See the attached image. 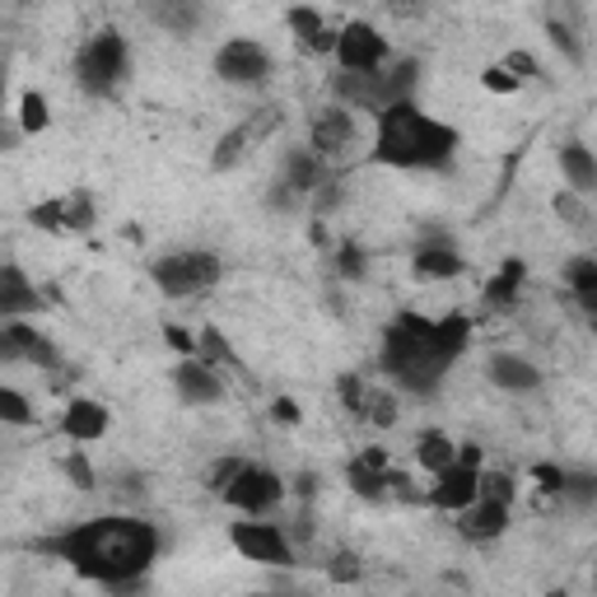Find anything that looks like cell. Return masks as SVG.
Instances as JSON below:
<instances>
[{
  "mask_svg": "<svg viewBox=\"0 0 597 597\" xmlns=\"http://www.w3.org/2000/svg\"><path fill=\"white\" fill-rule=\"evenodd\" d=\"M388 495L392 500H421V490H415V481L406 471H388Z\"/></svg>",
  "mask_w": 597,
  "mask_h": 597,
  "instance_id": "45",
  "label": "cell"
},
{
  "mask_svg": "<svg viewBox=\"0 0 597 597\" xmlns=\"http://www.w3.org/2000/svg\"><path fill=\"white\" fill-rule=\"evenodd\" d=\"M29 308H37V290L24 281V271L10 262L6 271H0V317H6V323H14V317L29 313Z\"/></svg>",
  "mask_w": 597,
  "mask_h": 597,
  "instance_id": "23",
  "label": "cell"
},
{
  "mask_svg": "<svg viewBox=\"0 0 597 597\" xmlns=\"http://www.w3.org/2000/svg\"><path fill=\"white\" fill-rule=\"evenodd\" d=\"M561 500L579 504V509L597 504V471H565V490H561Z\"/></svg>",
  "mask_w": 597,
  "mask_h": 597,
  "instance_id": "32",
  "label": "cell"
},
{
  "mask_svg": "<svg viewBox=\"0 0 597 597\" xmlns=\"http://www.w3.org/2000/svg\"><path fill=\"white\" fill-rule=\"evenodd\" d=\"M229 542H234V551L243 555V561H252V565H271V569L294 565V546H290V536H285L281 528H275V523H267V519L234 523V528H229Z\"/></svg>",
  "mask_w": 597,
  "mask_h": 597,
  "instance_id": "6",
  "label": "cell"
},
{
  "mask_svg": "<svg viewBox=\"0 0 597 597\" xmlns=\"http://www.w3.org/2000/svg\"><path fill=\"white\" fill-rule=\"evenodd\" d=\"M546 33H551V43L561 47L565 56H569V62H584V47H579V37H574V33L561 24V14H551V19H546Z\"/></svg>",
  "mask_w": 597,
  "mask_h": 597,
  "instance_id": "37",
  "label": "cell"
},
{
  "mask_svg": "<svg viewBox=\"0 0 597 597\" xmlns=\"http://www.w3.org/2000/svg\"><path fill=\"white\" fill-rule=\"evenodd\" d=\"M415 463H421L430 476H444L448 467H457V444L444 430H425L421 439H415Z\"/></svg>",
  "mask_w": 597,
  "mask_h": 597,
  "instance_id": "24",
  "label": "cell"
},
{
  "mask_svg": "<svg viewBox=\"0 0 597 597\" xmlns=\"http://www.w3.org/2000/svg\"><path fill=\"white\" fill-rule=\"evenodd\" d=\"M523 275H528V267L519 262V257H509V262L500 267V275L486 281V304L490 308H513V298L523 294Z\"/></svg>",
  "mask_w": 597,
  "mask_h": 597,
  "instance_id": "25",
  "label": "cell"
},
{
  "mask_svg": "<svg viewBox=\"0 0 597 597\" xmlns=\"http://www.w3.org/2000/svg\"><path fill=\"white\" fill-rule=\"evenodd\" d=\"M457 463H463V467H476V471H481V444H457Z\"/></svg>",
  "mask_w": 597,
  "mask_h": 597,
  "instance_id": "47",
  "label": "cell"
},
{
  "mask_svg": "<svg viewBox=\"0 0 597 597\" xmlns=\"http://www.w3.org/2000/svg\"><path fill=\"white\" fill-rule=\"evenodd\" d=\"M457 532H463L467 542H495V536L509 532V504L476 500L467 513H457Z\"/></svg>",
  "mask_w": 597,
  "mask_h": 597,
  "instance_id": "18",
  "label": "cell"
},
{
  "mask_svg": "<svg viewBox=\"0 0 597 597\" xmlns=\"http://www.w3.org/2000/svg\"><path fill=\"white\" fill-rule=\"evenodd\" d=\"M164 341L183 355V360H196V355H202V336H192L187 327H177V323H169L164 327Z\"/></svg>",
  "mask_w": 597,
  "mask_h": 597,
  "instance_id": "38",
  "label": "cell"
},
{
  "mask_svg": "<svg viewBox=\"0 0 597 597\" xmlns=\"http://www.w3.org/2000/svg\"><path fill=\"white\" fill-rule=\"evenodd\" d=\"M486 378L495 388H504V392H536L542 388V369H536L532 360H523V355H513V350L490 355Z\"/></svg>",
  "mask_w": 597,
  "mask_h": 597,
  "instance_id": "17",
  "label": "cell"
},
{
  "mask_svg": "<svg viewBox=\"0 0 597 597\" xmlns=\"http://www.w3.org/2000/svg\"><path fill=\"white\" fill-rule=\"evenodd\" d=\"M173 388H177V397H183L187 406H215L225 397V378L206 360H183L173 369Z\"/></svg>",
  "mask_w": 597,
  "mask_h": 597,
  "instance_id": "14",
  "label": "cell"
},
{
  "mask_svg": "<svg viewBox=\"0 0 597 597\" xmlns=\"http://www.w3.org/2000/svg\"><path fill=\"white\" fill-rule=\"evenodd\" d=\"M551 210L561 215L569 229H588V225H593V215H588V206H584L579 192H555V196H551Z\"/></svg>",
  "mask_w": 597,
  "mask_h": 597,
  "instance_id": "31",
  "label": "cell"
},
{
  "mask_svg": "<svg viewBox=\"0 0 597 597\" xmlns=\"http://www.w3.org/2000/svg\"><path fill=\"white\" fill-rule=\"evenodd\" d=\"M66 476L75 481V490H94V467H89L85 453H70L66 457Z\"/></svg>",
  "mask_w": 597,
  "mask_h": 597,
  "instance_id": "42",
  "label": "cell"
},
{
  "mask_svg": "<svg viewBox=\"0 0 597 597\" xmlns=\"http://www.w3.org/2000/svg\"><path fill=\"white\" fill-rule=\"evenodd\" d=\"M271 415H275L281 425H298V421H304V411H298L294 397H275V402H271Z\"/></svg>",
  "mask_w": 597,
  "mask_h": 597,
  "instance_id": "46",
  "label": "cell"
},
{
  "mask_svg": "<svg viewBox=\"0 0 597 597\" xmlns=\"http://www.w3.org/2000/svg\"><path fill=\"white\" fill-rule=\"evenodd\" d=\"M252 597H281V593H252Z\"/></svg>",
  "mask_w": 597,
  "mask_h": 597,
  "instance_id": "48",
  "label": "cell"
},
{
  "mask_svg": "<svg viewBox=\"0 0 597 597\" xmlns=\"http://www.w3.org/2000/svg\"><path fill=\"white\" fill-rule=\"evenodd\" d=\"M150 275L169 298H192V294H202L210 285H220L225 262L215 252H206V248H187V252H164L150 267Z\"/></svg>",
  "mask_w": 597,
  "mask_h": 597,
  "instance_id": "5",
  "label": "cell"
},
{
  "mask_svg": "<svg viewBox=\"0 0 597 597\" xmlns=\"http://www.w3.org/2000/svg\"><path fill=\"white\" fill-rule=\"evenodd\" d=\"M481 85H486L490 94H519V89H523L504 66H486V70H481Z\"/></svg>",
  "mask_w": 597,
  "mask_h": 597,
  "instance_id": "40",
  "label": "cell"
},
{
  "mask_svg": "<svg viewBox=\"0 0 597 597\" xmlns=\"http://www.w3.org/2000/svg\"><path fill=\"white\" fill-rule=\"evenodd\" d=\"M0 360H6V365L24 360L33 369L52 373V369H62V350L52 346V336H43L29 323H6V327H0Z\"/></svg>",
  "mask_w": 597,
  "mask_h": 597,
  "instance_id": "10",
  "label": "cell"
},
{
  "mask_svg": "<svg viewBox=\"0 0 597 597\" xmlns=\"http://www.w3.org/2000/svg\"><path fill=\"white\" fill-rule=\"evenodd\" d=\"M467 346H471V317L467 313H448V317L402 313L383 332L378 369L388 373V383H397L411 397H434Z\"/></svg>",
  "mask_w": 597,
  "mask_h": 597,
  "instance_id": "2",
  "label": "cell"
},
{
  "mask_svg": "<svg viewBox=\"0 0 597 597\" xmlns=\"http://www.w3.org/2000/svg\"><path fill=\"white\" fill-rule=\"evenodd\" d=\"M202 360L210 365V369H220V365H234V350H229V341L215 327H206L202 332Z\"/></svg>",
  "mask_w": 597,
  "mask_h": 597,
  "instance_id": "36",
  "label": "cell"
},
{
  "mask_svg": "<svg viewBox=\"0 0 597 597\" xmlns=\"http://www.w3.org/2000/svg\"><path fill=\"white\" fill-rule=\"evenodd\" d=\"M243 467H248V463H238V457H220V463H215V467L206 471V486L225 500V490L238 481V471H243Z\"/></svg>",
  "mask_w": 597,
  "mask_h": 597,
  "instance_id": "35",
  "label": "cell"
},
{
  "mask_svg": "<svg viewBox=\"0 0 597 597\" xmlns=\"http://www.w3.org/2000/svg\"><path fill=\"white\" fill-rule=\"evenodd\" d=\"M336 66H341L346 75L383 70L388 66V37L373 24H365V19H350V24L341 29V37H336Z\"/></svg>",
  "mask_w": 597,
  "mask_h": 597,
  "instance_id": "8",
  "label": "cell"
},
{
  "mask_svg": "<svg viewBox=\"0 0 597 597\" xmlns=\"http://www.w3.org/2000/svg\"><path fill=\"white\" fill-rule=\"evenodd\" d=\"M513 495H519V486H513L509 471H481V500H490V504H513Z\"/></svg>",
  "mask_w": 597,
  "mask_h": 597,
  "instance_id": "33",
  "label": "cell"
},
{
  "mask_svg": "<svg viewBox=\"0 0 597 597\" xmlns=\"http://www.w3.org/2000/svg\"><path fill=\"white\" fill-rule=\"evenodd\" d=\"M252 141H257V135H252L248 122H243V127H234V131H225V135H220V145H215V154H210V164H215V169H234L238 159L248 154Z\"/></svg>",
  "mask_w": 597,
  "mask_h": 597,
  "instance_id": "28",
  "label": "cell"
},
{
  "mask_svg": "<svg viewBox=\"0 0 597 597\" xmlns=\"http://www.w3.org/2000/svg\"><path fill=\"white\" fill-rule=\"evenodd\" d=\"M327 183V169H323V159H317L313 150H290L285 154V173H281V187L294 192V196H308Z\"/></svg>",
  "mask_w": 597,
  "mask_h": 597,
  "instance_id": "19",
  "label": "cell"
},
{
  "mask_svg": "<svg viewBox=\"0 0 597 597\" xmlns=\"http://www.w3.org/2000/svg\"><path fill=\"white\" fill-rule=\"evenodd\" d=\"M150 19H154V24H164L169 33L187 37L196 24H202V6H154Z\"/></svg>",
  "mask_w": 597,
  "mask_h": 597,
  "instance_id": "29",
  "label": "cell"
},
{
  "mask_svg": "<svg viewBox=\"0 0 597 597\" xmlns=\"http://www.w3.org/2000/svg\"><path fill=\"white\" fill-rule=\"evenodd\" d=\"M29 220H33L37 229H52V234H62V229L89 234V229H94V202H89V192H70V196H62V202L33 206Z\"/></svg>",
  "mask_w": 597,
  "mask_h": 597,
  "instance_id": "13",
  "label": "cell"
},
{
  "mask_svg": "<svg viewBox=\"0 0 597 597\" xmlns=\"http://www.w3.org/2000/svg\"><path fill=\"white\" fill-rule=\"evenodd\" d=\"M476 500H481V471L476 467H448L444 476H434L430 486V504L444 509V513H467Z\"/></svg>",
  "mask_w": 597,
  "mask_h": 597,
  "instance_id": "12",
  "label": "cell"
},
{
  "mask_svg": "<svg viewBox=\"0 0 597 597\" xmlns=\"http://www.w3.org/2000/svg\"><path fill=\"white\" fill-rule=\"evenodd\" d=\"M415 275L421 281H448V275H463V252H457L453 243H425L421 252H415Z\"/></svg>",
  "mask_w": 597,
  "mask_h": 597,
  "instance_id": "22",
  "label": "cell"
},
{
  "mask_svg": "<svg viewBox=\"0 0 597 597\" xmlns=\"http://www.w3.org/2000/svg\"><path fill=\"white\" fill-rule=\"evenodd\" d=\"M504 70L519 79V85H523V79H536V75H542V66H536V56H532V52H509V56H504Z\"/></svg>",
  "mask_w": 597,
  "mask_h": 597,
  "instance_id": "39",
  "label": "cell"
},
{
  "mask_svg": "<svg viewBox=\"0 0 597 597\" xmlns=\"http://www.w3.org/2000/svg\"><path fill=\"white\" fill-rule=\"evenodd\" d=\"M281 500H285V481L262 463H248L243 471H238V481L225 490V504L248 513V519H267Z\"/></svg>",
  "mask_w": 597,
  "mask_h": 597,
  "instance_id": "7",
  "label": "cell"
},
{
  "mask_svg": "<svg viewBox=\"0 0 597 597\" xmlns=\"http://www.w3.org/2000/svg\"><path fill=\"white\" fill-rule=\"evenodd\" d=\"M37 551L66 561L75 574L85 579L117 588V584H131V579H145L154 555H159V532L145 519H131V513H104V519H89V523H75L66 532L37 542Z\"/></svg>",
  "mask_w": 597,
  "mask_h": 597,
  "instance_id": "1",
  "label": "cell"
},
{
  "mask_svg": "<svg viewBox=\"0 0 597 597\" xmlns=\"http://www.w3.org/2000/svg\"><path fill=\"white\" fill-rule=\"evenodd\" d=\"M336 271L350 275V281H360V275H365V257H360V248H355V243H341V248H336Z\"/></svg>",
  "mask_w": 597,
  "mask_h": 597,
  "instance_id": "41",
  "label": "cell"
},
{
  "mask_svg": "<svg viewBox=\"0 0 597 597\" xmlns=\"http://www.w3.org/2000/svg\"><path fill=\"white\" fill-rule=\"evenodd\" d=\"M457 131L434 122L430 112L415 104H397L378 117V135H373V159L388 169H448L457 154Z\"/></svg>",
  "mask_w": 597,
  "mask_h": 597,
  "instance_id": "3",
  "label": "cell"
},
{
  "mask_svg": "<svg viewBox=\"0 0 597 597\" xmlns=\"http://www.w3.org/2000/svg\"><path fill=\"white\" fill-rule=\"evenodd\" d=\"M131 70V52H127V37L117 33V29H104V33H94L85 47H79L75 56V79H79V89L94 94V98H108L122 89V79Z\"/></svg>",
  "mask_w": 597,
  "mask_h": 597,
  "instance_id": "4",
  "label": "cell"
},
{
  "mask_svg": "<svg viewBox=\"0 0 597 597\" xmlns=\"http://www.w3.org/2000/svg\"><path fill=\"white\" fill-rule=\"evenodd\" d=\"M355 145V117H350V108H323L313 117V154L323 159H336V154H346Z\"/></svg>",
  "mask_w": 597,
  "mask_h": 597,
  "instance_id": "15",
  "label": "cell"
},
{
  "mask_svg": "<svg viewBox=\"0 0 597 597\" xmlns=\"http://www.w3.org/2000/svg\"><path fill=\"white\" fill-rule=\"evenodd\" d=\"M341 402L360 415V421L378 425V430H392L397 425V397L378 383H365L360 373H346L341 378Z\"/></svg>",
  "mask_w": 597,
  "mask_h": 597,
  "instance_id": "11",
  "label": "cell"
},
{
  "mask_svg": "<svg viewBox=\"0 0 597 597\" xmlns=\"http://www.w3.org/2000/svg\"><path fill=\"white\" fill-rule=\"evenodd\" d=\"M593 323H597V317H593Z\"/></svg>",
  "mask_w": 597,
  "mask_h": 597,
  "instance_id": "49",
  "label": "cell"
},
{
  "mask_svg": "<svg viewBox=\"0 0 597 597\" xmlns=\"http://www.w3.org/2000/svg\"><path fill=\"white\" fill-rule=\"evenodd\" d=\"M0 421H10V425H29L33 421V406H29V397L19 388H0Z\"/></svg>",
  "mask_w": 597,
  "mask_h": 597,
  "instance_id": "34",
  "label": "cell"
},
{
  "mask_svg": "<svg viewBox=\"0 0 597 597\" xmlns=\"http://www.w3.org/2000/svg\"><path fill=\"white\" fill-rule=\"evenodd\" d=\"M327 574H332V579H336V584H355V579H360V561H355V555H350V551H341V555H332V565H327Z\"/></svg>",
  "mask_w": 597,
  "mask_h": 597,
  "instance_id": "43",
  "label": "cell"
},
{
  "mask_svg": "<svg viewBox=\"0 0 597 597\" xmlns=\"http://www.w3.org/2000/svg\"><path fill=\"white\" fill-rule=\"evenodd\" d=\"M532 481L542 486L546 495H561V490H565V471L551 467V463H536V467H532Z\"/></svg>",
  "mask_w": 597,
  "mask_h": 597,
  "instance_id": "44",
  "label": "cell"
},
{
  "mask_svg": "<svg viewBox=\"0 0 597 597\" xmlns=\"http://www.w3.org/2000/svg\"><path fill=\"white\" fill-rule=\"evenodd\" d=\"M47 122H52L47 98L37 94V89H29L24 98H19V127H24L29 135H37V131H47Z\"/></svg>",
  "mask_w": 597,
  "mask_h": 597,
  "instance_id": "30",
  "label": "cell"
},
{
  "mask_svg": "<svg viewBox=\"0 0 597 597\" xmlns=\"http://www.w3.org/2000/svg\"><path fill=\"white\" fill-rule=\"evenodd\" d=\"M215 75L225 85H238V89H252V85H267L271 79V52L252 37H229V43L215 52Z\"/></svg>",
  "mask_w": 597,
  "mask_h": 597,
  "instance_id": "9",
  "label": "cell"
},
{
  "mask_svg": "<svg viewBox=\"0 0 597 597\" xmlns=\"http://www.w3.org/2000/svg\"><path fill=\"white\" fill-rule=\"evenodd\" d=\"M392 471V467H388ZM388 471H378V467H369V463H355L346 467V486L360 495V500H369V504H378V500H388Z\"/></svg>",
  "mask_w": 597,
  "mask_h": 597,
  "instance_id": "26",
  "label": "cell"
},
{
  "mask_svg": "<svg viewBox=\"0 0 597 597\" xmlns=\"http://www.w3.org/2000/svg\"><path fill=\"white\" fill-rule=\"evenodd\" d=\"M565 281H569L574 298H579V304L597 317V262H593V257H574L569 271H565Z\"/></svg>",
  "mask_w": 597,
  "mask_h": 597,
  "instance_id": "27",
  "label": "cell"
},
{
  "mask_svg": "<svg viewBox=\"0 0 597 597\" xmlns=\"http://www.w3.org/2000/svg\"><path fill=\"white\" fill-rule=\"evenodd\" d=\"M112 425V411L104 402H94V397H75V402L62 411V434L75 444H94V439H104Z\"/></svg>",
  "mask_w": 597,
  "mask_h": 597,
  "instance_id": "16",
  "label": "cell"
},
{
  "mask_svg": "<svg viewBox=\"0 0 597 597\" xmlns=\"http://www.w3.org/2000/svg\"><path fill=\"white\" fill-rule=\"evenodd\" d=\"M561 173H565L569 192H579V196L597 192V159H593V150L584 141H565L561 145Z\"/></svg>",
  "mask_w": 597,
  "mask_h": 597,
  "instance_id": "20",
  "label": "cell"
},
{
  "mask_svg": "<svg viewBox=\"0 0 597 597\" xmlns=\"http://www.w3.org/2000/svg\"><path fill=\"white\" fill-rule=\"evenodd\" d=\"M290 29H294V37L304 43L308 52H336V37H341V29H332L323 14L317 10H308V6H298V10H290Z\"/></svg>",
  "mask_w": 597,
  "mask_h": 597,
  "instance_id": "21",
  "label": "cell"
}]
</instances>
